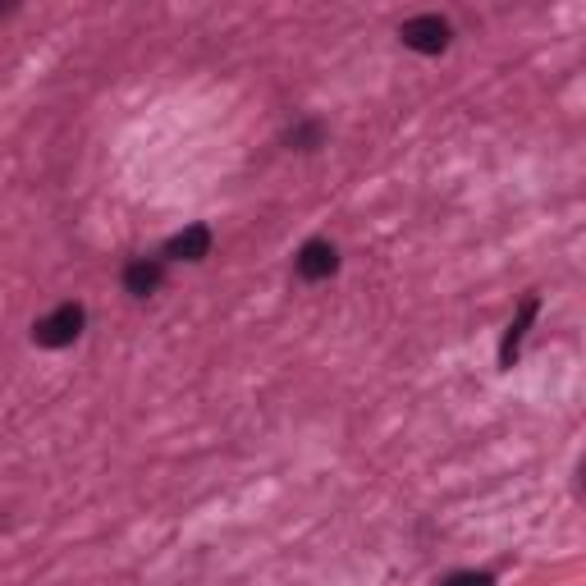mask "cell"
I'll return each mask as SVG.
<instances>
[{
	"label": "cell",
	"instance_id": "1",
	"mask_svg": "<svg viewBox=\"0 0 586 586\" xmlns=\"http://www.w3.org/2000/svg\"><path fill=\"white\" fill-rule=\"evenodd\" d=\"M83 321H87V312L78 303H60L33 326V339L42 348H65V344H74V339L83 335Z\"/></svg>",
	"mask_w": 586,
	"mask_h": 586
},
{
	"label": "cell",
	"instance_id": "2",
	"mask_svg": "<svg viewBox=\"0 0 586 586\" xmlns=\"http://www.w3.org/2000/svg\"><path fill=\"white\" fill-rule=\"evenodd\" d=\"M403 46L408 51H422V55H440L449 46V23L440 19V14H417V19H408L399 28Z\"/></svg>",
	"mask_w": 586,
	"mask_h": 586
},
{
	"label": "cell",
	"instance_id": "3",
	"mask_svg": "<svg viewBox=\"0 0 586 586\" xmlns=\"http://www.w3.org/2000/svg\"><path fill=\"white\" fill-rule=\"evenodd\" d=\"M293 271H298V280H307V284L330 280V275L339 271V252H335V243H326V239L303 243V252L293 257Z\"/></svg>",
	"mask_w": 586,
	"mask_h": 586
},
{
	"label": "cell",
	"instance_id": "4",
	"mask_svg": "<svg viewBox=\"0 0 586 586\" xmlns=\"http://www.w3.org/2000/svg\"><path fill=\"white\" fill-rule=\"evenodd\" d=\"M165 280V266L156 257H133L129 266H124V289L133 293V298H147V293H156Z\"/></svg>",
	"mask_w": 586,
	"mask_h": 586
},
{
	"label": "cell",
	"instance_id": "5",
	"mask_svg": "<svg viewBox=\"0 0 586 586\" xmlns=\"http://www.w3.org/2000/svg\"><path fill=\"white\" fill-rule=\"evenodd\" d=\"M536 307H541V298H536V293H527V298H522V307H518V316H513L509 330H504V344H500V362H504V367H513V358H518V348H522V339H527V326H532Z\"/></svg>",
	"mask_w": 586,
	"mask_h": 586
},
{
	"label": "cell",
	"instance_id": "6",
	"mask_svg": "<svg viewBox=\"0 0 586 586\" xmlns=\"http://www.w3.org/2000/svg\"><path fill=\"white\" fill-rule=\"evenodd\" d=\"M211 252V229L207 225H188L184 234H174L170 243H165V257L174 261H202Z\"/></svg>",
	"mask_w": 586,
	"mask_h": 586
},
{
	"label": "cell",
	"instance_id": "7",
	"mask_svg": "<svg viewBox=\"0 0 586 586\" xmlns=\"http://www.w3.org/2000/svg\"><path fill=\"white\" fill-rule=\"evenodd\" d=\"M440 586H495V577L490 573H454V577H445Z\"/></svg>",
	"mask_w": 586,
	"mask_h": 586
}]
</instances>
